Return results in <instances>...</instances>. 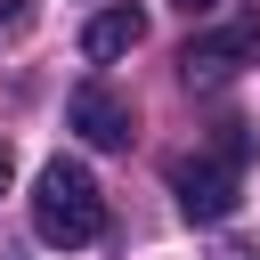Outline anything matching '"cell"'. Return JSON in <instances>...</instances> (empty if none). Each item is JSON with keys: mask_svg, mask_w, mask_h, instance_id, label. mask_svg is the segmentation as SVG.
<instances>
[{"mask_svg": "<svg viewBox=\"0 0 260 260\" xmlns=\"http://www.w3.org/2000/svg\"><path fill=\"white\" fill-rule=\"evenodd\" d=\"M244 162H252V130L244 122H219V138L203 154H179L171 162V195L187 219H228L236 195H244Z\"/></svg>", "mask_w": 260, "mask_h": 260, "instance_id": "cell-1", "label": "cell"}, {"mask_svg": "<svg viewBox=\"0 0 260 260\" xmlns=\"http://www.w3.org/2000/svg\"><path fill=\"white\" fill-rule=\"evenodd\" d=\"M32 236L57 244V252H81V244L106 236V195H98V179H89L81 162L57 154V162L32 179Z\"/></svg>", "mask_w": 260, "mask_h": 260, "instance_id": "cell-2", "label": "cell"}, {"mask_svg": "<svg viewBox=\"0 0 260 260\" xmlns=\"http://www.w3.org/2000/svg\"><path fill=\"white\" fill-rule=\"evenodd\" d=\"M252 57H260V16H236V24L195 32V41L179 49V81H187V89H219V81H236Z\"/></svg>", "mask_w": 260, "mask_h": 260, "instance_id": "cell-3", "label": "cell"}, {"mask_svg": "<svg viewBox=\"0 0 260 260\" xmlns=\"http://www.w3.org/2000/svg\"><path fill=\"white\" fill-rule=\"evenodd\" d=\"M65 122H73L89 146H130V98L106 89V81H81V89L65 98Z\"/></svg>", "mask_w": 260, "mask_h": 260, "instance_id": "cell-4", "label": "cell"}, {"mask_svg": "<svg viewBox=\"0 0 260 260\" xmlns=\"http://www.w3.org/2000/svg\"><path fill=\"white\" fill-rule=\"evenodd\" d=\"M138 41H146V16H138V8H98V16L81 24V57H89V65H114V57H130Z\"/></svg>", "mask_w": 260, "mask_h": 260, "instance_id": "cell-5", "label": "cell"}, {"mask_svg": "<svg viewBox=\"0 0 260 260\" xmlns=\"http://www.w3.org/2000/svg\"><path fill=\"white\" fill-rule=\"evenodd\" d=\"M179 8H187V16H211V8H219V0H179Z\"/></svg>", "mask_w": 260, "mask_h": 260, "instance_id": "cell-6", "label": "cell"}, {"mask_svg": "<svg viewBox=\"0 0 260 260\" xmlns=\"http://www.w3.org/2000/svg\"><path fill=\"white\" fill-rule=\"evenodd\" d=\"M0 195H8V154H0Z\"/></svg>", "mask_w": 260, "mask_h": 260, "instance_id": "cell-7", "label": "cell"}, {"mask_svg": "<svg viewBox=\"0 0 260 260\" xmlns=\"http://www.w3.org/2000/svg\"><path fill=\"white\" fill-rule=\"evenodd\" d=\"M0 16H8V8H0Z\"/></svg>", "mask_w": 260, "mask_h": 260, "instance_id": "cell-8", "label": "cell"}]
</instances>
